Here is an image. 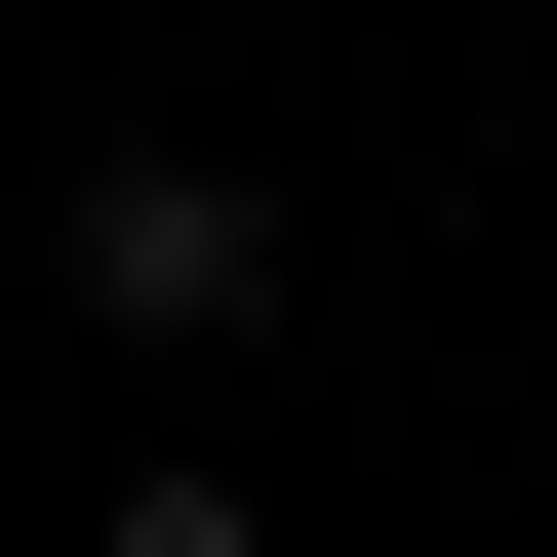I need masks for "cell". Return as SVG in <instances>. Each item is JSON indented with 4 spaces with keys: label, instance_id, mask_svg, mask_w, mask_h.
Returning <instances> with one entry per match:
<instances>
[{
    "label": "cell",
    "instance_id": "obj_1",
    "mask_svg": "<svg viewBox=\"0 0 557 557\" xmlns=\"http://www.w3.org/2000/svg\"><path fill=\"white\" fill-rule=\"evenodd\" d=\"M40 278H81L120 359H278V160H239V120H81Z\"/></svg>",
    "mask_w": 557,
    "mask_h": 557
},
{
    "label": "cell",
    "instance_id": "obj_2",
    "mask_svg": "<svg viewBox=\"0 0 557 557\" xmlns=\"http://www.w3.org/2000/svg\"><path fill=\"white\" fill-rule=\"evenodd\" d=\"M81 557H278V478H199V438H160V478H81Z\"/></svg>",
    "mask_w": 557,
    "mask_h": 557
},
{
    "label": "cell",
    "instance_id": "obj_3",
    "mask_svg": "<svg viewBox=\"0 0 557 557\" xmlns=\"http://www.w3.org/2000/svg\"><path fill=\"white\" fill-rule=\"evenodd\" d=\"M0 438H40V359H0Z\"/></svg>",
    "mask_w": 557,
    "mask_h": 557
}]
</instances>
